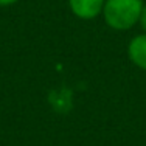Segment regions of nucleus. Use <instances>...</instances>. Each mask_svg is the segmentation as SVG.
<instances>
[{"label": "nucleus", "instance_id": "nucleus-5", "mask_svg": "<svg viewBox=\"0 0 146 146\" xmlns=\"http://www.w3.org/2000/svg\"><path fill=\"white\" fill-rule=\"evenodd\" d=\"M19 2L20 0H0V6H13Z\"/></svg>", "mask_w": 146, "mask_h": 146}, {"label": "nucleus", "instance_id": "nucleus-1", "mask_svg": "<svg viewBox=\"0 0 146 146\" xmlns=\"http://www.w3.org/2000/svg\"><path fill=\"white\" fill-rule=\"evenodd\" d=\"M143 0H104L103 20L115 31H129L138 25Z\"/></svg>", "mask_w": 146, "mask_h": 146}, {"label": "nucleus", "instance_id": "nucleus-4", "mask_svg": "<svg viewBox=\"0 0 146 146\" xmlns=\"http://www.w3.org/2000/svg\"><path fill=\"white\" fill-rule=\"evenodd\" d=\"M138 25H140L141 30H143V33H146V3L143 5V9H141L140 19H138Z\"/></svg>", "mask_w": 146, "mask_h": 146}, {"label": "nucleus", "instance_id": "nucleus-3", "mask_svg": "<svg viewBox=\"0 0 146 146\" xmlns=\"http://www.w3.org/2000/svg\"><path fill=\"white\" fill-rule=\"evenodd\" d=\"M127 58L137 68L146 72V33L131 37L127 42Z\"/></svg>", "mask_w": 146, "mask_h": 146}, {"label": "nucleus", "instance_id": "nucleus-2", "mask_svg": "<svg viewBox=\"0 0 146 146\" xmlns=\"http://www.w3.org/2000/svg\"><path fill=\"white\" fill-rule=\"evenodd\" d=\"M72 14L81 20H93L101 16L104 0H67Z\"/></svg>", "mask_w": 146, "mask_h": 146}, {"label": "nucleus", "instance_id": "nucleus-6", "mask_svg": "<svg viewBox=\"0 0 146 146\" xmlns=\"http://www.w3.org/2000/svg\"><path fill=\"white\" fill-rule=\"evenodd\" d=\"M143 2H145V3H146V0H143Z\"/></svg>", "mask_w": 146, "mask_h": 146}]
</instances>
